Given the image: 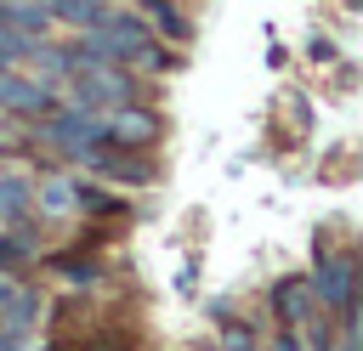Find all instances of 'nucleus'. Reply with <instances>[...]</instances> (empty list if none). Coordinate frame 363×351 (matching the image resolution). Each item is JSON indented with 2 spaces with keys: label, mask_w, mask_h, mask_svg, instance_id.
I'll return each mask as SVG.
<instances>
[{
  "label": "nucleus",
  "mask_w": 363,
  "mask_h": 351,
  "mask_svg": "<svg viewBox=\"0 0 363 351\" xmlns=\"http://www.w3.org/2000/svg\"><path fill=\"white\" fill-rule=\"evenodd\" d=\"M153 136H159V113H147V108H113V113H102V142L147 147Z\"/></svg>",
  "instance_id": "nucleus-4"
},
{
  "label": "nucleus",
  "mask_w": 363,
  "mask_h": 351,
  "mask_svg": "<svg viewBox=\"0 0 363 351\" xmlns=\"http://www.w3.org/2000/svg\"><path fill=\"white\" fill-rule=\"evenodd\" d=\"M318 300H329V306H352V260L346 255H329L323 266H318Z\"/></svg>",
  "instance_id": "nucleus-5"
},
{
  "label": "nucleus",
  "mask_w": 363,
  "mask_h": 351,
  "mask_svg": "<svg viewBox=\"0 0 363 351\" xmlns=\"http://www.w3.org/2000/svg\"><path fill=\"white\" fill-rule=\"evenodd\" d=\"M40 204H45L51 215H62V209L74 204V187H68V181H45V187H40Z\"/></svg>",
  "instance_id": "nucleus-8"
},
{
  "label": "nucleus",
  "mask_w": 363,
  "mask_h": 351,
  "mask_svg": "<svg viewBox=\"0 0 363 351\" xmlns=\"http://www.w3.org/2000/svg\"><path fill=\"white\" fill-rule=\"evenodd\" d=\"M79 153V164H91V170H102V176H119V181H147V164L130 153V147H119V142H85V147H74Z\"/></svg>",
  "instance_id": "nucleus-3"
},
{
  "label": "nucleus",
  "mask_w": 363,
  "mask_h": 351,
  "mask_svg": "<svg viewBox=\"0 0 363 351\" xmlns=\"http://www.w3.org/2000/svg\"><path fill=\"white\" fill-rule=\"evenodd\" d=\"M23 198H28V187H23V181H0V215H17V209H23Z\"/></svg>",
  "instance_id": "nucleus-10"
},
{
  "label": "nucleus",
  "mask_w": 363,
  "mask_h": 351,
  "mask_svg": "<svg viewBox=\"0 0 363 351\" xmlns=\"http://www.w3.org/2000/svg\"><path fill=\"white\" fill-rule=\"evenodd\" d=\"M85 40H91L85 51H96V57H108V62H136V68H153V74L170 62L136 17H108V11H102L96 23H85Z\"/></svg>",
  "instance_id": "nucleus-1"
},
{
  "label": "nucleus",
  "mask_w": 363,
  "mask_h": 351,
  "mask_svg": "<svg viewBox=\"0 0 363 351\" xmlns=\"http://www.w3.org/2000/svg\"><path fill=\"white\" fill-rule=\"evenodd\" d=\"M45 17H68V23H96L108 11V0H40Z\"/></svg>",
  "instance_id": "nucleus-7"
},
{
  "label": "nucleus",
  "mask_w": 363,
  "mask_h": 351,
  "mask_svg": "<svg viewBox=\"0 0 363 351\" xmlns=\"http://www.w3.org/2000/svg\"><path fill=\"white\" fill-rule=\"evenodd\" d=\"M284 317H306V283H284Z\"/></svg>",
  "instance_id": "nucleus-9"
},
{
  "label": "nucleus",
  "mask_w": 363,
  "mask_h": 351,
  "mask_svg": "<svg viewBox=\"0 0 363 351\" xmlns=\"http://www.w3.org/2000/svg\"><path fill=\"white\" fill-rule=\"evenodd\" d=\"M0 108H17V113H40V108H45V85H34V79H23V74L0 68Z\"/></svg>",
  "instance_id": "nucleus-6"
},
{
  "label": "nucleus",
  "mask_w": 363,
  "mask_h": 351,
  "mask_svg": "<svg viewBox=\"0 0 363 351\" xmlns=\"http://www.w3.org/2000/svg\"><path fill=\"white\" fill-rule=\"evenodd\" d=\"M62 57H68L74 96L85 108H108V102H125L130 96V74H119V62H108L96 51H62Z\"/></svg>",
  "instance_id": "nucleus-2"
},
{
  "label": "nucleus",
  "mask_w": 363,
  "mask_h": 351,
  "mask_svg": "<svg viewBox=\"0 0 363 351\" xmlns=\"http://www.w3.org/2000/svg\"><path fill=\"white\" fill-rule=\"evenodd\" d=\"M335 351H352V323L340 328V340H335Z\"/></svg>",
  "instance_id": "nucleus-11"
}]
</instances>
